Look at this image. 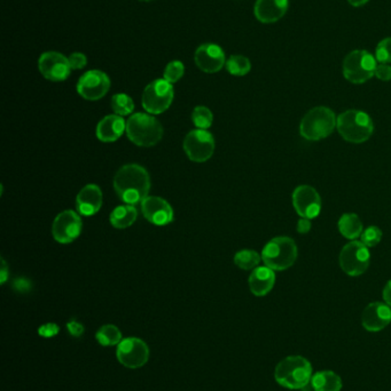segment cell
Here are the masks:
<instances>
[{"label":"cell","mask_w":391,"mask_h":391,"mask_svg":"<svg viewBox=\"0 0 391 391\" xmlns=\"http://www.w3.org/2000/svg\"><path fill=\"white\" fill-rule=\"evenodd\" d=\"M234 262L240 269L250 270L258 266L260 262V255L253 250H242L235 254Z\"/></svg>","instance_id":"27"},{"label":"cell","mask_w":391,"mask_h":391,"mask_svg":"<svg viewBox=\"0 0 391 391\" xmlns=\"http://www.w3.org/2000/svg\"><path fill=\"white\" fill-rule=\"evenodd\" d=\"M368 0H348V3L353 7H360L365 5Z\"/></svg>","instance_id":"42"},{"label":"cell","mask_w":391,"mask_h":391,"mask_svg":"<svg viewBox=\"0 0 391 391\" xmlns=\"http://www.w3.org/2000/svg\"><path fill=\"white\" fill-rule=\"evenodd\" d=\"M375 59L380 63L391 62V37L381 40L375 49Z\"/></svg>","instance_id":"32"},{"label":"cell","mask_w":391,"mask_h":391,"mask_svg":"<svg viewBox=\"0 0 391 391\" xmlns=\"http://www.w3.org/2000/svg\"><path fill=\"white\" fill-rule=\"evenodd\" d=\"M69 60L70 68L72 70H79V69H83L85 67L86 63H88V59L86 56L83 54V53H73L72 55L68 58Z\"/></svg>","instance_id":"34"},{"label":"cell","mask_w":391,"mask_h":391,"mask_svg":"<svg viewBox=\"0 0 391 391\" xmlns=\"http://www.w3.org/2000/svg\"><path fill=\"white\" fill-rule=\"evenodd\" d=\"M382 232L378 227H368L362 234V243L367 247H374L381 241Z\"/></svg>","instance_id":"33"},{"label":"cell","mask_w":391,"mask_h":391,"mask_svg":"<svg viewBox=\"0 0 391 391\" xmlns=\"http://www.w3.org/2000/svg\"><path fill=\"white\" fill-rule=\"evenodd\" d=\"M339 230L343 237L353 241V239L358 238L359 236H362V221L357 214L347 213V214H343L339 220Z\"/></svg>","instance_id":"24"},{"label":"cell","mask_w":391,"mask_h":391,"mask_svg":"<svg viewBox=\"0 0 391 391\" xmlns=\"http://www.w3.org/2000/svg\"><path fill=\"white\" fill-rule=\"evenodd\" d=\"M97 341L103 347L117 346L122 341V333L116 326L105 325L97 332Z\"/></svg>","instance_id":"26"},{"label":"cell","mask_w":391,"mask_h":391,"mask_svg":"<svg viewBox=\"0 0 391 391\" xmlns=\"http://www.w3.org/2000/svg\"><path fill=\"white\" fill-rule=\"evenodd\" d=\"M60 332L59 325L53 323L44 324V325L40 326V329H38V333H40V336L43 338H53V336H58Z\"/></svg>","instance_id":"35"},{"label":"cell","mask_w":391,"mask_h":391,"mask_svg":"<svg viewBox=\"0 0 391 391\" xmlns=\"http://www.w3.org/2000/svg\"><path fill=\"white\" fill-rule=\"evenodd\" d=\"M371 254L362 241H352L345 245L340 254V264L349 276H360L367 270Z\"/></svg>","instance_id":"9"},{"label":"cell","mask_w":391,"mask_h":391,"mask_svg":"<svg viewBox=\"0 0 391 391\" xmlns=\"http://www.w3.org/2000/svg\"><path fill=\"white\" fill-rule=\"evenodd\" d=\"M116 357L128 369H139L149 359V348L138 338H128L121 341L116 349Z\"/></svg>","instance_id":"10"},{"label":"cell","mask_w":391,"mask_h":391,"mask_svg":"<svg viewBox=\"0 0 391 391\" xmlns=\"http://www.w3.org/2000/svg\"><path fill=\"white\" fill-rule=\"evenodd\" d=\"M299 255L294 239L290 237H276L265 245L262 252V260L272 270L283 271L290 269Z\"/></svg>","instance_id":"6"},{"label":"cell","mask_w":391,"mask_h":391,"mask_svg":"<svg viewBox=\"0 0 391 391\" xmlns=\"http://www.w3.org/2000/svg\"><path fill=\"white\" fill-rule=\"evenodd\" d=\"M391 322V309L387 304L373 302L363 311L362 324L368 332H378Z\"/></svg>","instance_id":"18"},{"label":"cell","mask_w":391,"mask_h":391,"mask_svg":"<svg viewBox=\"0 0 391 391\" xmlns=\"http://www.w3.org/2000/svg\"><path fill=\"white\" fill-rule=\"evenodd\" d=\"M296 229H297V232H299V234H302V235L308 234V232L311 230V221H310L309 218H302L297 222Z\"/></svg>","instance_id":"39"},{"label":"cell","mask_w":391,"mask_h":391,"mask_svg":"<svg viewBox=\"0 0 391 391\" xmlns=\"http://www.w3.org/2000/svg\"><path fill=\"white\" fill-rule=\"evenodd\" d=\"M195 63L200 70L207 73H216L223 68L225 53L216 44H203L199 46L194 55Z\"/></svg>","instance_id":"16"},{"label":"cell","mask_w":391,"mask_h":391,"mask_svg":"<svg viewBox=\"0 0 391 391\" xmlns=\"http://www.w3.org/2000/svg\"><path fill=\"white\" fill-rule=\"evenodd\" d=\"M185 67L181 61H172L167 65L165 70V79L170 84L177 82L184 76Z\"/></svg>","instance_id":"31"},{"label":"cell","mask_w":391,"mask_h":391,"mask_svg":"<svg viewBox=\"0 0 391 391\" xmlns=\"http://www.w3.org/2000/svg\"><path fill=\"white\" fill-rule=\"evenodd\" d=\"M110 88V79L105 72L90 70L79 78L77 92L82 98L89 101H97L103 98Z\"/></svg>","instance_id":"12"},{"label":"cell","mask_w":391,"mask_h":391,"mask_svg":"<svg viewBox=\"0 0 391 391\" xmlns=\"http://www.w3.org/2000/svg\"><path fill=\"white\" fill-rule=\"evenodd\" d=\"M174 87L165 79L151 82L142 94V107L149 114H160L172 105Z\"/></svg>","instance_id":"8"},{"label":"cell","mask_w":391,"mask_h":391,"mask_svg":"<svg viewBox=\"0 0 391 391\" xmlns=\"http://www.w3.org/2000/svg\"><path fill=\"white\" fill-rule=\"evenodd\" d=\"M13 287L17 292L24 293V292H29L30 288H31V283L26 278H19V279L14 281Z\"/></svg>","instance_id":"38"},{"label":"cell","mask_w":391,"mask_h":391,"mask_svg":"<svg viewBox=\"0 0 391 391\" xmlns=\"http://www.w3.org/2000/svg\"><path fill=\"white\" fill-rule=\"evenodd\" d=\"M140 1H146V3H148V1H153V0H140Z\"/></svg>","instance_id":"43"},{"label":"cell","mask_w":391,"mask_h":391,"mask_svg":"<svg viewBox=\"0 0 391 391\" xmlns=\"http://www.w3.org/2000/svg\"><path fill=\"white\" fill-rule=\"evenodd\" d=\"M112 108L119 116H128L135 109V103L128 95L115 94L112 98Z\"/></svg>","instance_id":"29"},{"label":"cell","mask_w":391,"mask_h":391,"mask_svg":"<svg viewBox=\"0 0 391 391\" xmlns=\"http://www.w3.org/2000/svg\"><path fill=\"white\" fill-rule=\"evenodd\" d=\"M227 71L233 76H246L251 69L249 59L244 55H232L226 62Z\"/></svg>","instance_id":"28"},{"label":"cell","mask_w":391,"mask_h":391,"mask_svg":"<svg viewBox=\"0 0 391 391\" xmlns=\"http://www.w3.org/2000/svg\"><path fill=\"white\" fill-rule=\"evenodd\" d=\"M293 205L301 218H317L322 211V199L313 186H299L294 190Z\"/></svg>","instance_id":"14"},{"label":"cell","mask_w":391,"mask_h":391,"mask_svg":"<svg viewBox=\"0 0 391 391\" xmlns=\"http://www.w3.org/2000/svg\"><path fill=\"white\" fill-rule=\"evenodd\" d=\"M114 188L123 202L135 205L147 198L151 189L149 174L140 165H125L116 173Z\"/></svg>","instance_id":"1"},{"label":"cell","mask_w":391,"mask_h":391,"mask_svg":"<svg viewBox=\"0 0 391 391\" xmlns=\"http://www.w3.org/2000/svg\"><path fill=\"white\" fill-rule=\"evenodd\" d=\"M67 329L69 331L70 336H75V338H79L84 333V326L75 320L67 324Z\"/></svg>","instance_id":"37"},{"label":"cell","mask_w":391,"mask_h":391,"mask_svg":"<svg viewBox=\"0 0 391 391\" xmlns=\"http://www.w3.org/2000/svg\"><path fill=\"white\" fill-rule=\"evenodd\" d=\"M142 214L155 225H169L174 220V211L165 199L147 197L142 202Z\"/></svg>","instance_id":"17"},{"label":"cell","mask_w":391,"mask_h":391,"mask_svg":"<svg viewBox=\"0 0 391 391\" xmlns=\"http://www.w3.org/2000/svg\"><path fill=\"white\" fill-rule=\"evenodd\" d=\"M38 68L42 75L51 82H63L69 77V60L59 52H47L40 55Z\"/></svg>","instance_id":"13"},{"label":"cell","mask_w":391,"mask_h":391,"mask_svg":"<svg viewBox=\"0 0 391 391\" xmlns=\"http://www.w3.org/2000/svg\"><path fill=\"white\" fill-rule=\"evenodd\" d=\"M374 76H376L380 80L389 82L391 80V67L385 63H380L375 68Z\"/></svg>","instance_id":"36"},{"label":"cell","mask_w":391,"mask_h":391,"mask_svg":"<svg viewBox=\"0 0 391 391\" xmlns=\"http://www.w3.org/2000/svg\"><path fill=\"white\" fill-rule=\"evenodd\" d=\"M137 216H138V212H137L135 206H119L110 214V222L115 228H128L135 223Z\"/></svg>","instance_id":"25"},{"label":"cell","mask_w":391,"mask_h":391,"mask_svg":"<svg viewBox=\"0 0 391 391\" xmlns=\"http://www.w3.org/2000/svg\"><path fill=\"white\" fill-rule=\"evenodd\" d=\"M82 230V220L74 211L60 213L53 222V237L60 244H69L78 237Z\"/></svg>","instance_id":"15"},{"label":"cell","mask_w":391,"mask_h":391,"mask_svg":"<svg viewBox=\"0 0 391 391\" xmlns=\"http://www.w3.org/2000/svg\"><path fill=\"white\" fill-rule=\"evenodd\" d=\"M274 378L283 388L301 390L311 382L313 366L302 356H290L276 365Z\"/></svg>","instance_id":"2"},{"label":"cell","mask_w":391,"mask_h":391,"mask_svg":"<svg viewBox=\"0 0 391 391\" xmlns=\"http://www.w3.org/2000/svg\"><path fill=\"white\" fill-rule=\"evenodd\" d=\"M288 10V0H257L253 13L262 23L279 21Z\"/></svg>","instance_id":"20"},{"label":"cell","mask_w":391,"mask_h":391,"mask_svg":"<svg viewBox=\"0 0 391 391\" xmlns=\"http://www.w3.org/2000/svg\"><path fill=\"white\" fill-rule=\"evenodd\" d=\"M376 59L364 49L349 53L343 61V76L352 84H364L374 76Z\"/></svg>","instance_id":"7"},{"label":"cell","mask_w":391,"mask_h":391,"mask_svg":"<svg viewBox=\"0 0 391 391\" xmlns=\"http://www.w3.org/2000/svg\"><path fill=\"white\" fill-rule=\"evenodd\" d=\"M126 134L139 147H153L161 141L163 128L156 118L138 112L132 114L126 121Z\"/></svg>","instance_id":"3"},{"label":"cell","mask_w":391,"mask_h":391,"mask_svg":"<svg viewBox=\"0 0 391 391\" xmlns=\"http://www.w3.org/2000/svg\"><path fill=\"white\" fill-rule=\"evenodd\" d=\"M184 150L193 162H207L214 153V137L206 130H191L185 137Z\"/></svg>","instance_id":"11"},{"label":"cell","mask_w":391,"mask_h":391,"mask_svg":"<svg viewBox=\"0 0 391 391\" xmlns=\"http://www.w3.org/2000/svg\"><path fill=\"white\" fill-rule=\"evenodd\" d=\"M126 124L119 114H110L103 118L97 128V137L102 142H115L122 137Z\"/></svg>","instance_id":"21"},{"label":"cell","mask_w":391,"mask_h":391,"mask_svg":"<svg viewBox=\"0 0 391 391\" xmlns=\"http://www.w3.org/2000/svg\"><path fill=\"white\" fill-rule=\"evenodd\" d=\"M338 124L335 114L326 107H317L303 117L299 133L306 140L319 141L333 133Z\"/></svg>","instance_id":"5"},{"label":"cell","mask_w":391,"mask_h":391,"mask_svg":"<svg viewBox=\"0 0 391 391\" xmlns=\"http://www.w3.org/2000/svg\"><path fill=\"white\" fill-rule=\"evenodd\" d=\"M383 299H385V304L391 306V281H389L383 288Z\"/></svg>","instance_id":"40"},{"label":"cell","mask_w":391,"mask_h":391,"mask_svg":"<svg viewBox=\"0 0 391 391\" xmlns=\"http://www.w3.org/2000/svg\"><path fill=\"white\" fill-rule=\"evenodd\" d=\"M336 128L341 137L351 144H364L372 137L374 130L372 118L360 110L342 112L338 117Z\"/></svg>","instance_id":"4"},{"label":"cell","mask_w":391,"mask_h":391,"mask_svg":"<svg viewBox=\"0 0 391 391\" xmlns=\"http://www.w3.org/2000/svg\"><path fill=\"white\" fill-rule=\"evenodd\" d=\"M8 278V268H7L5 260H1V275H0V283L3 284Z\"/></svg>","instance_id":"41"},{"label":"cell","mask_w":391,"mask_h":391,"mask_svg":"<svg viewBox=\"0 0 391 391\" xmlns=\"http://www.w3.org/2000/svg\"><path fill=\"white\" fill-rule=\"evenodd\" d=\"M192 119L195 126L200 130H207L213 124V112L207 107H197L192 114Z\"/></svg>","instance_id":"30"},{"label":"cell","mask_w":391,"mask_h":391,"mask_svg":"<svg viewBox=\"0 0 391 391\" xmlns=\"http://www.w3.org/2000/svg\"><path fill=\"white\" fill-rule=\"evenodd\" d=\"M276 283V275L271 268L258 267L253 269L249 277L251 293L256 297H264L271 292Z\"/></svg>","instance_id":"22"},{"label":"cell","mask_w":391,"mask_h":391,"mask_svg":"<svg viewBox=\"0 0 391 391\" xmlns=\"http://www.w3.org/2000/svg\"><path fill=\"white\" fill-rule=\"evenodd\" d=\"M315 391H341L342 380L335 372L319 371L311 379Z\"/></svg>","instance_id":"23"},{"label":"cell","mask_w":391,"mask_h":391,"mask_svg":"<svg viewBox=\"0 0 391 391\" xmlns=\"http://www.w3.org/2000/svg\"><path fill=\"white\" fill-rule=\"evenodd\" d=\"M101 205V189L96 184L84 186L76 198V209L84 216H94Z\"/></svg>","instance_id":"19"}]
</instances>
